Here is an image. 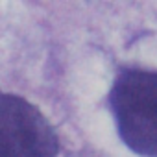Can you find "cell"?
<instances>
[{
  "mask_svg": "<svg viewBox=\"0 0 157 157\" xmlns=\"http://www.w3.org/2000/svg\"><path fill=\"white\" fill-rule=\"evenodd\" d=\"M109 105L124 144L142 157H157V70L122 68Z\"/></svg>",
  "mask_w": 157,
  "mask_h": 157,
  "instance_id": "6da1fadb",
  "label": "cell"
},
{
  "mask_svg": "<svg viewBox=\"0 0 157 157\" xmlns=\"http://www.w3.org/2000/svg\"><path fill=\"white\" fill-rule=\"evenodd\" d=\"M59 139L28 100L0 93V157H56Z\"/></svg>",
  "mask_w": 157,
  "mask_h": 157,
  "instance_id": "7a4b0ae2",
  "label": "cell"
}]
</instances>
